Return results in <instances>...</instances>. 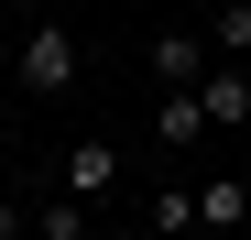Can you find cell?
<instances>
[{
	"label": "cell",
	"instance_id": "6",
	"mask_svg": "<svg viewBox=\"0 0 251 240\" xmlns=\"http://www.w3.org/2000/svg\"><path fill=\"white\" fill-rule=\"evenodd\" d=\"M142 218H153V240H186V229H197V186H164V196H142Z\"/></svg>",
	"mask_w": 251,
	"mask_h": 240
},
{
	"label": "cell",
	"instance_id": "5",
	"mask_svg": "<svg viewBox=\"0 0 251 240\" xmlns=\"http://www.w3.org/2000/svg\"><path fill=\"white\" fill-rule=\"evenodd\" d=\"M240 218H251V186H240V175H207V186H197V229H207V240H229Z\"/></svg>",
	"mask_w": 251,
	"mask_h": 240
},
{
	"label": "cell",
	"instance_id": "8",
	"mask_svg": "<svg viewBox=\"0 0 251 240\" xmlns=\"http://www.w3.org/2000/svg\"><path fill=\"white\" fill-rule=\"evenodd\" d=\"M88 229V208H76V196H55V208H33V240H76Z\"/></svg>",
	"mask_w": 251,
	"mask_h": 240
},
{
	"label": "cell",
	"instance_id": "2",
	"mask_svg": "<svg viewBox=\"0 0 251 240\" xmlns=\"http://www.w3.org/2000/svg\"><path fill=\"white\" fill-rule=\"evenodd\" d=\"M207 66H219V55H207V33H153V76H164V98H197Z\"/></svg>",
	"mask_w": 251,
	"mask_h": 240
},
{
	"label": "cell",
	"instance_id": "7",
	"mask_svg": "<svg viewBox=\"0 0 251 240\" xmlns=\"http://www.w3.org/2000/svg\"><path fill=\"white\" fill-rule=\"evenodd\" d=\"M153 142H175V153L207 142V109H197V98H164V109H153Z\"/></svg>",
	"mask_w": 251,
	"mask_h": 240
},
{
	"label": "cell",
	"instance_id": "4",
	"mask_svg": "<svg viewBox=\"0 0 251 240\" xmlns=\"http://www.w3.org/2000/svg\"><path fill=\"white\" fill-rule=\"evenodd\" d=\"M197 109H207V131H219V120L240 131V120H251V66H207V88H197Z\"/></svg>",
	"mask_w": 251,
	"mask_h": 240
},
{
	"label": "cell",
	"instance_id": "1",
	"mask_svg": "<svg viewBox=\"0 0 251 240\" xmlns=\"http://www.w3.org/2000/svg\"><path fill=\"white\" fill-rule=\"evenodd\" d=\"M11 66H22V88L66 98V88H76V66H88V44H76L66 22H44V33H22V55H11Z\"/></svg>",
	"mask_w": 251,
	"mask_h": 240
},
{
	"label": "cell",
	"instance_id": "3",
	"mask_svg": "<svg viewBox=\"0 0 251 240\" xmlns=\"http://www.w3.org/2000/svg\"><path fill=\"white\" fill-rule=\"evenodd\" d=\"M109 186H120V142H109V131H88V142L66 153V196H109Z\"/></svg>",
	"mask_w": 251,
	"mask_h": 240
}]
</instances>
